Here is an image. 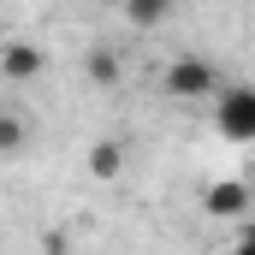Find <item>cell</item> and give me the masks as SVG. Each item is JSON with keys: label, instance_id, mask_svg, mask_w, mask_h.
<instances>
[{"label": "cell", "instance_id": "obj_1", "mask_svg": "<svg viewBox=\"0 0 255 255\" xmlns=\"http://www.w3.org/2000/svg\"><path fill=\"white\" fill-rule=\"evenodd\" d=\"M220 89H226V77L208 54H172L160 65V95H172V101H214Z\"/></svg>", "mask_w": 255, "mask_h": 255}, {"label": "cell", "instance_id": "obj_2", "mask_svg": "<svg viewBox=\"0 0 255 255\" xmlns=\"http://www.w3.org/2000/svg\"><path fill=\"white\" fill-rule=\"evenodd\" d=\"M208 125L226 142H255V83H226L208 101Z\"/></svg>", "mask_w": 255, "mask_h": 255}, {"label": "cell", "instance_id": "obj_3", "mask_svg": "<svg viewBox=\"0 0 255 255\" xmlns=\"http://www.w3.org/2000/svg\"><path fill=\"white\" fill-rule=\"evenodd\" d=\"M202 214L208 220H226V226H244V220H255V190L244 178H214L202 190Z\"/></svg>", "mask_w": 255, "mask_h": 255}, {"label": "cell", "instance_id": "obj_4", "mask_svg": "<svg viewBox=\"0 0 255 255\" xmlns=\"http://www.w3.org/2000/svg\"><path fill=\"white\" fill-rule=\"evenodd\" d=\"M42 65H48V54L36 42H6L0 48V77L6 83H30V77H42Z\"/></svg>", "mask_w": 255, "mask_h": 255}, {"label": "cell", "instance_id": "obj_5", "mask_svg": "<svg viewBox=\"0 0 255 255\" xmlns=\"http://www.w3.org/2000/svg\"><path fill=\"white\" fill-rule=\"evenodd\" d=\"M125 142L119 136H95L89 142V154H83V166H89V178H101V184H113V178H125Z\"/></svg>", "mask_w": 255, "mask_h": 255}, {"label": "cell", "instance_id": "obj_6", "mask_svg": "<svg viewBox=\"0 0 255 255\" xmlns=\"http://www.w3.org/2000/svg\"><path fill=\"white\" fill-rule=\"evenodd\" d=\"M83 71H89L95 89H119V83H125V60H119V48H107V42H95V48L83 54Z\"/></svg>", "mask_w": 255, "mask_h": 255}, {"label": "cell", "instance_id": "obj_7", "mask_svg": "<svg viewBox=\"0 0 255 255\" xmlns=\"http://www.w3.org/2000/svg\"><path fill=\"white\" fill-rule=\"evenodd\" d=\"M119 18H125L130 30H160V24L172 18V6H166V0H125Z\"/></svg>", "mask_w": 255, "mask_h": 255}, {"label": "cell", "instance_id": "obj_8", "mask_svg": "<svg viewBox=\"0 0 255 255\" xmlns=\"http://www.w3.org/2000/svg\"><path fill=\"white\" fill-rule=\"evenodd\" d=\"M30 148V119L24 113H0V154H24Z\"/></svg>", "mask_w": 255, "mask_h": 255}, {"label": "cell", "instance_id": "obj_9", "mask_svg": "<svg viewBox=\"0 0 255 255\" xmlns=\"http://www.w3.org/2000/svg\"><path fill=\"white\" fill-rule=\"evenodd\" d=\"M226 255H255V220H244V226H238V238L226 244Z\"/></svg>", "mask_w": 255, "mask_h": 255}]
</instances>
